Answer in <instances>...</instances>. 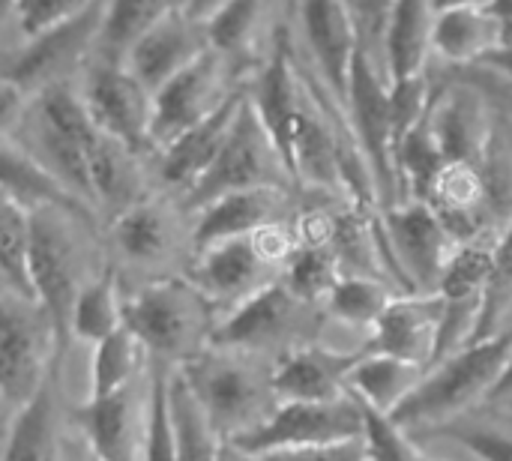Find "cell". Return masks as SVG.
<instances>
[{"label":"cell","instance_id":"cell-1","mask_svg":"<svg viewBox=\"0 0 512 461\" xmlns=\"http://www.w3.org/2000/svg\"><path fill=\"white\" fill-rule=\"evenodd\" d=\"M512 354V327L468 342L423 372L420 384L387 414L405 432H426L489 399Z\"/></svg>","mask_w":512,"mask_h":461},{"label":"cell","instance_id":"cell-2","mask_svg":"<svg viewBox=\"0 0 512 461\" xmlns=\"http://www.w3.org/2000/svg\"><path fill=\"white\" fill-rule=\"evenodd\" d=\"M72 216L54 207L30 210V249L27 276L33 303L48 318L54 336V363L60 369L63 354L72 342V306L84 285L81 249L72 231Z\"/></svg>","mask_w":512,"mask_h":461},{"label":"cell","instance_id":"cell-3","mask_svg":"<svg viewBox=\"0 0 512 461\" xmlns=\"http://www.w3.org/2000/svg\"><path fill=\"white\" fill-rule=\"evenodd\" d=\"M207 300L195 285L165 279L123 300V327L153 360H189L207 336Z\"/></svg>","mask_w":512,"mask_h":461},{"label":"cell","instance_id":"cell-4","mask_svg":"<svg viewBox=\"0 0 512 461\" xmlns=\"http://www.w3.org/2000/svg\"><path fill=\"white\" fill-rule=\"evenodd\" d=\"M180 375L219 441H231L273 411L270 402L276 396L270 381L264 384L261 375L237 357H225L219 351L195 354L183 363Z\"/></svg>","mask_w":512,"mask_h":461},{"label":"cell","instance_id":"cell-5","mask_svg":"<svg viewBox=\"0 0 512 461\" xmlns=\"http://www.w3.org/2000/svg\"><path fill=\"white\" fill-rule=\"evenodd\" d=\"M33 123L36 141L42 147V162L66 189H72L81 201L93 207L90 150L99 138V129L93 126L81 93L72 90L69 81H57L36 90Z\"/></svg>","mask_w":512,"mask_h":461},{"label":"cell","instance_id":"cell-6","mask_svg":"<svg viewBox=\"0 0 512 461\" xmlns=\"http://www.w3.org/2000/svg\"><path fill=\"white\" fill-rule=\"evenodd\" d=\"M456 246L459 240L453 231L423 201H402L381 210L378 252L399 267L408 294H435Z\"/></svg>","mask_w":512,"mask_h":461},{"label":"cell","instance_id":"cell-7","mask_svg":"<svg viewBox=\"0 0 512 461\" xmlns=\"http://www.w3.org/2000/svg\"><path fill=\"white\" fill-rule=\"evenodd\" d=\"M360 435H363L360 402L354 393H345L336 402H282L258 426L234 435L228 444L246 459H255L276 450L339 444Z\"/></svg>","mask_w":512,"mask_h":461},{"label":"cell","instance_id":"cell-8","mask_svg":"<svg viewBox=\"0 0 512 461\" xmlns=\"http://www.w3.org/2000/svg\"><path fill=\"white\" fill-rule=\"evenodd\" d=\"M345 114L354 132V141L360 147V156L372 174L378 207H396L399 201V174L393 165L396 150V123H393V105H390V84L387 78L366 60V54L357 48L351 81H348V99Z\"/></svg>","mask_w":512,"mask_h":461},{"label":"cell","instance_id":"cell-9","mask_svg":"<svg viewBox=\"0 0 512 461\" xmlns=\"http://www.w3.org/2000/svg\"><path fill=\"white\" fill-rule=\"evenodd\" d=\"M288 180L291 177H288L276 147L270 144L264 126L258 123V117L246 99L219 156L186 189V207L201 210L204 204H210L228 192H246V189H264V186L285 189Z\"/></svg>","mask_w":512,"mask_h":461},{"label":"cell","instance_id":"cell-10","mask_svg":"<svg viewBox=\"0 0 512 461\" xmlns=\"http://www.w3.org/2000/svg\"><path fill=\"white\" fill-rule=\"evenodd\" d=\"M57 375L54 336L48 318L33 300L0 297V399L15 411L27 405L48 378Z\"/></svg>","mask_w":512,"mask_h":461},{"label":"cell","instance_id":"cell-11","mask_svg":"<svg viewBox=\"0 0 512 461\" xmlns=\"http://www.w3.org/2000/svg\"><path fill=\"white\" fill-rule=\"evenodd\" d=\"M84 108L93 126L123 144L129 153H144L150 141V114H153V93L126 69V63L96 60L81 87Z\"/></svg>","mask_w":512,"mask_h":461},{"label":"cell","instance_id":"cell-12","mask_svg":"<svg viewBox=\"0 0 512 461\" xmlns=\"http://www.w3.org/2000/svg\"><path fill=\"white\" fill-rule=\"evenodd\" d=\"M309 327L312 303H303L282 279H276L237 303L231 315L213 327L210 342L219 351H267L297 342Z\"/></svg>","mask_w":512,"mask_h":461},{"label":"cell","instance_id":"cell-13","mask_svg":"<svg viewBox=\"0 0 512 461\" xmlns=\"http://www.w3.org/2000/svg\"><path fill=\"white\" fill-rule=\"evenodd\" d=\"M222 63H225L222 54L207 48L153 93V114H150L153 144L165 147L180 132L201 123L207 114L219 108V102L228 96L222 93Z\"/></svg>","mask_w":512,"mask_h":461},{"label":"cell","instance_id":"cell-14","mask_svg":"<svg viewBox=\"0 0 512 461\" xmlns=\"http://www.w3.org/2000/svg\"><path fill=\"white\" fill-rule=\"evenodd\" d=\"M105 3L108 0H93L87 9H81L78 15L30 36L27 48L18 54L9 78L18 81L27 93L30 90H42L48 84L66 81L63 75L99 42V30H102V15H105Z\"/></svg>","mask_w":512,"mask_h":461},{"label":"cell","instance_id":"cell-15","mask_svg":"<svg viewBox=\"0 0 512 461\" xmlns=\"http://www.w3.org/2000/svg\"><path fill=\"white\" fill-rule=\"evenodd\" d=\"M258 123L264 126L270 144L276 147L288 177L294 180V132H297V120L303 111V78L294 69V57H291V42L285 33L276 36V45L267 57V63L261 66L252 93L246 96Z\"/></svg>","mask_w":512,"mask_h":461},{"label":"cell","instance_id":"cell-16","mask_svg":"<svg viewBox=\"0 0 512 461\" xmlns=\"http://www.w3.org/2000/svg\"><path fill=\"white\" fill-rule=\"evenodd\" d=\"M444 315V297L441 294H405L393 297L381 318L372 324V336L366 342V354H384L399 357L408 363H417L429 369L438 324Z\"/></svg>","mask_w":512,"mask_h":461},{"label":"cell","instance_id":"cell-17","mask_svg":"<svg viewBox=\"0 0 512 461\" xmlns=\"http://www.w3.org/2000/svg\"><path fill=\"white\" fill-rule=\"evenodd\" d=\"M300 21L321 84L345 108L351 66L360 48L345 0H300Z\"/></svg>","mask_w":512,"mask_h":461},{"label":"cell","instance_id":"cell-18","mask_svg":"<svg viewBox=\"0 0 512 461\" xmlns=\"http://www.w3.org/2000/svg\"><path fill=\"white\" fill-rule=\"evenodd\" d=\"M207 36L198 21H192L183 9H168L126 54V69L156 93L168 78H174L183 66H189L201 51H207Z\"/></svg>","mask_w":512,"mask_h":461},{"label":"cell","instance_id":"cell-19","mask_svg":"<svg viewBox=\"0 0 512 461\" xmlns=\"http://www.w3.org/2000/svg\"><path fill=\"white\" fill-rule=\"evenodd\" d=\"M276 279L279 270H273L258 255L252 237H234L198 252L192 273V285L204 294L207 303H231V309Z\"/></svg>","mask_w":512,"mask_h":461},{"label":"cell","instance_id":"cell-20","mask_svg":"<svg viewBox=\"0 0 512 461\" xmlns=\"http://www.w3.org/2000/svg\"><path fill=\"white\" fill-rule=\"evenodd\" d=\"M363 351L294 348L270 375V390L279 402H336L348 393V372Z\"/></svg>","mask_w":512,"mask_h":461},{"label":"cell","instance_id":"cell-21","mask_svg":"<svg viewBox=\"0 0 512 461\" xmlns=\"http://www.w3.org/2000/svg\"><path fill=\"white\" fill-rule=\"evenodd\" d=\"M0 189L18 204H24L27 210L54 207L72 216L75 222L84 225L96 222V210L87 201H81L72 189H66L42 159L21 150L9 138H0Z\"/></svg>","mask_w":512,"mask_h":461},{"label":"cell","instance_id":"cell-22","mask_svg":"<svg viewBox=\"0 0 512 461\" xmlns=\"http://www.w3.org/2000/svg\"><path fill=\"white\" fill-rule=\"evenodd\" d=\"M282 207H285V189H273V186L228 192V195L204 204L201 210H195L198 213L195 231H192L195 255L216 243H225L234 237H249L252 231H258L270 222H279Z\"/></svg>","mask_w":512,"mask_h":461},{"label":"cell","instance_id":"cell-23","mask_svg":"<svg viewBox=\"0 0 512 461\" xmlns=\"http://www.w3.org/2000/svg\"><path fill=\"white\" fill-rule=\"evenodd\" d=\"M243 102H246V96L228 93L213 114H207L201 123L180 132L174 141H168L165 153H162V165H159L162 180L171 183V186H186L189 189L213 165V159L219 156V150H222L231 126H234Z\"/></svg>","mask_w":512,"mask_h":461},{"label":"cell","instance_id":"cell-24","mask_svg":"<svg viewBox=\"0 0 512 461\" xmlns=\"http://www.w3.org/2000/svg\"><path fill=\"white\" fill-rule=\"evenodd\" d=\"M72 420L96 461H138L144 435H138L132 387L114 396L81 402L72 411Z\"/></svg>","mask_w":512,"mask_h":461},{"label":"cell","instance_id":"cell-25","mask_svg":"<svg viewBox=\"0 0 512 461\" xmlns=\"http://www.w3.org/2000/svg\"><path fill=\"white\" fill-rule=\"evenodd\" d=\"M429 126L447 156V162H474L486 165L492 126L480 99L465 90H453L426 108Z\"/></svg>","mask_w":512,"mask_h":461},{"label":"cell","instance_id":"cell-26","mask_svg":"<svg viewBox=\"0 0 512 461\" xmlns=\"http://www.w3.org/2000/svg\"><path fill=\"white\" fill-rule=\"evenodd\" d=\"M432 0H393L387 42H384V75L387 84L417 75L426 69L432 54V27H435Z\"/></svg>","mask_w":512,"mask_h":461},{"label":"cell","instance_id":"cell-27","mask_svg":"<svg viewBox=\"0 0 512 461\" xmlns=\"http://www.w3.org/2000/svg\"><path fill=\"white\" fill-rule=\"evenodd\" d=\"M501 45V27L489 6L447 9L435 15L432 51L450 63H477L483 54Z\"/></svg>","mask_w":512,"mask_h":461},{"label":"cell","instance_id":"cell-28","mask_svg":"<svg viewBox=\"0 0 512 461\" xmlns=\"http://www.w3.org/2000/svg\"><path fill=\"white\" fill-rule=\"evenodd\" d=\"M423 366L399 360V357H384V354H360V360L348 372V393H354L360 402L369 408L390 414L423 378Z\"/></svg>","mask_w":512,"mask_h":461},{"label":"cell","instance_id":"cell-29","mask_svg":"<svg viewBox=\"0 0 512 461\" xmlns=\"http://www.w3.org/2000/svg\"><path fill=\"white\" fill-rule=\"evenodd\" d=\"M54 378L15 411L9 426V438L3 447V461H60L57 441V399H54Z\"/></svg>","mask_w":512,"mask_h":461},{"label":"cell","instance_id":"cell-30","mask_svg":"<svg viewBox=\"0 0 512 461\" xmlns=\"http://www.w3.org/2000/svg\"><path fill=\"white\" fill-rule=\"evenodd\" d=\"M111 234L117 249L138 264H153L165 258V252L171 249V219L153 201L138 198L135 204L120 210Z\"/></svg>","mask_w":512,"mask_h":461},{"label":"cell","instance_id":"cell-31","mask_svg":"<svg viewBox=\"0 0 512 461\" xmlns=\"http://www.w3.org/2000/svg\"><path fill=\"white\" fill-rule=\"evenodd\" d=\"M90 189H93V204L99 201L105 207H114L117 213L138 201L135 153H129L123 144H117L102 132L90 150Z\"/></svg>","mask_w":512,"mask_h":461},{"label":"cell","instance_id":"cell-32","mask_svg":"<svg viewBox=\"0 0 512 461\" xmlns=\"http://www.w3.org/2000/svg\"><path fill=\"white\" fill-rule=\"evenodd\" d=\"M171 9L168 0H108L96 51L102 60L123 63L129 48Z\"/></svg>","mask_w":512,"mask_h":461},{"label":"cell","instance_id":"cell-33","mask_svg":"<svg viewBox=\"0 0 512 461\" xmlns=\"http://www.w3.org/2000/svg\"><path fill=\"white\" fill-rule=\"evenodd\" d=\"M123 327V300L117 291V276L108 267L99 279L84 282L72 306V339L102 342Z\"/></svg>","mask_w":512,"mask_h":461},{"label":"cell","instance_id":"cell-34","mask_svg":"<svg viewBox=\"0 0 512 461\" xmlns=\"http://www.w3.org/2000/svg\"><path fill=\"white\" fill-rule=\"evenodd\" d=\"M267 15V0H225L201 27L207 45L225 57H243L255 48L258 30Z\"/></svg>","mask_w":512,"mask_h":461},{"label":"cell","instance_id":"cell-35","mask_svg":"<svg viewBox=\"0 0 512 461\" xmlns=\"http://www.w3.org/2000/svg\"><path fill=\"white\" fill-rule=\"evenodd\" d=\"M138 339L120 327L108 339L93 345V360H90V393L87 399H102L114 396L126 387H132V378L138 372Z\"/></svg>","mask_w":512,"mask_h":461},{"label":"cell","instance_id":"cell-36","mask_svg":"<svg viewBox=\"0 0 512 461\" xmlns=\"http://www.w3.org/2000/svg\"><path fill=\"white\" fill-rule=\"evenodd\" d=\"M27 249H30V210L0 189V276L18 297L33 300L30 276H27Z\"/></svg>","mask_w":512,"mask_h":461},{"label":"cell","instance_id":"cell-37","mask_svg":"<svg viewBox=\"0 0 512 461\" xmlns=\"http://www.w3.org/2000/svg\"><path fill=\"white\" fill-rule=\"evenodd\" d=\"M168 396H171V414H174V429H177V459L174 461H219L222 441L207 426L183 375H171Z\"/></svg>","mask_w":512,"mask_h":461},{"label":"cell","instance_id":"cell-38","mask_svg":"<svg viewBox=\"0 0 512 461\" xmlns=\"http://www.w3.org/2000/svg\"><path fill=\"white\" fill-rule=\"evenodd\" d=\"M285 288L300 297L303 303H324L327 294L333 291V285L342 279V267L333 255L330 246H300L294 249V255L288 258V264L282 267Z\"/></svg>","mask_w":512,"mask_h":461},{"label":"cell","instance_id":"cell-39","mask_svg":"<svg viewBox=\"0 0 512 461\" xmlns=\"http://www.w3.org/2000/svg\"><path fill=\"white\" fill-rule=\"evenodd\" d=\"M168 384H171L168 363L153 360V366H150V396H147V414H144V438H141L144 461L177 459V429H174Z\"/></svg>","mask_w":512,"mask_h":461},{"label":"cell","instance_id":"cell-40","mask_svg":"<svg viewBox=\"0 0 512 461\" xmlns=\"http://www.w3.org/2000/svg\"><path fill=\"white\" fill-rule=\"evenodd\" d=\"M492 258H495V240L474 237L456 246L450 255L438 291L444 300H465V297H483L489 273H492Z\"/></svg>","mask_w":512,"mask_h":461},{"label":"cell","instance_id":"cell-41","mask_svg":"<svg viewBox=\"0 0 512 461\" xmlns=\"http://www.w3.org/2000/svg\"><path fill=\"white\" fill-rule=\"evenodd\" d=\"M393 294L375 276H342L327 294V312L348 327L372 330Z\"/></svg>","mask_w":512,"mask_h":461},{"label":"cell","instance_id":"cell-42","mask_svg":"<svg viewBox=\"0 0 512 461\" xmlns=\"http://www.w3.org/2000/svg\"><path fill=\"white\" fill-rule=\"evenodd\" d=\"M512 300V225L507 234L495 240V258H492V273L483 291V306H480V321L474 330V342L498 333L501 315Z\"/></svg>","mask_w":512,"mask_h":461},{"label":"cell","instance_id":"cell-43","mask_svg":"<svg viewBox=\"0 0 512 461\" xmlns=\"http://www.w3.org/2000/svg\"><path fill=\"white\" fill-rule=\"evenodd\" d=\"M360 402V399H357ZM363 411V447L369 461H429L405 435V429H399L387 414L369 408L366 402H360Z\"/></svg>","mask_w":512,"mask_h":461},{"label":"cell","instance_id":"cell-44","mask_svg":"<svg viewBox=\"0 0 512 461\" xmlns=\"http://www.w3.org/2000/svg\"><path fill=\"white\" fill-rule=\"evenodd\" d=\"M345 6H348V15L354 21V30H357L360 51L384 75V42H387V24H390L393 0H345Z\"/></svg>","mask_w":512,"mask_h":461},{"label":"cell","instance_id":"cell-45","mask_svg":"<svg viewBox=\"0 0 512 461\" xmlns=\"http://www.w3.org/2000/svg\"><path fill=\"white\" fill-rule=\"evenodd\" d=\"M435 438H447L456 441L459 447H465L471 456L480 461H512V435L489 429V426H468V423H441L435 426Z\"/></svg>","mask_w":512,"mask_h":461},{"label":"cell","instance_id":"cell-46","mask_svg":"<svg viewBox=\"0 0 512 461\" xmlns=\"http://www.w3.org/2000/svg\"><path fill=\"white\" fill-rule=\"evenodd\" d=\"M93 0H15L12 3V12L18 18V27L21 33L30 39L72 15H78L81 9H87Z\"/></svg>","mask_w":512,"mask_h":461},{"label":"cell","instance_id":"cell-47","mask_svg":"<svg viewBox=\"0 0 512 461\" xmlns=\"http://www.w3.org/2000/svg\"><path fill=\"white\" fill-rule=\"evenodd\" d=\"M249 461H369L363 438L339 441V444H318V447H297V450H276Z\"/></svg>","mask_w":512,"mask_h":461},{"label":"cell","instance_id":"cell-48","mask_svg":"<svg viewBox=\"0 0 512 461\" xmlns=\"http://www.w3.org/2000/svg\"><path fill=\"white\" fill-rule=\"evenodd\" d=\"M27 99H30V93L18 81H12V78L0 81V138H6L15 126L24 123Z\"/></svg>","mask_w":512,"mask_h":461},{"label":"cell","instance_id":"cell-49","mask_svg":"<svg viewBox=\"0 0 512 461\" xmlns=\"http://www.w3.org/2000/svg\"><path fill=\"white\" fill-rule=\"evenodd\" d=\"M474 66H480V69H489V72H495V75H504V78H510L512 81V45H498L495 51H489V54H483Z\"/></svg>","mask_w":512,"mask_h":461},{"label":"cell","instance_id":"cell-50","mask_svg":"<svg viewBox=\"0 0 512 461\" xmlns=\"http://www.w3.org/2000/svg\"><path fill=\"white\" fill-rule=\"evenodd\" d=\"M489 12L501 27V45H512V0H492Z\"/></svg>","mask_w":512,"mask_h":461},{"label":"cell","instance_id":"cell-51","mask_svg":"<svg viewBox=\"0 0 512 461\" xmlns=\"http://www.w3.org/2000/svg\"><path fill=\"white\" fill-rule=\"evenodd\" d=\"M222 3H225V0H183V6H180V9H183L192 21L204 24V21H207L219 6H222Z\"/></svg>","mask_w":512,"mask_h":461},{"label":"cell","instance_id":"cell-52","mask_svg":"<svg viewBox=\"0 0 512 461\" xmlns=\"http://www.w3.org/2000/svg\"><path fill=\"white\" fill-rule=\"evenodd\" d=\"M507 396H512V354L510 360H507V366H504V372H501V378H498V384L489 393V402H501Z\"/></svg>","mask_w":512,"mask_h":461},{"label":"cell","instance_id":"cell-53","mask_svg":"<svg viewBox=\"0 0 512 461\" xmlns=\"http://www.w3.org/2000/svg\"><path fill=\"white\" fill-rule=\"evenodd\" d=\"M492 0H432L435 12H447V9H471V6H489Z\"/></svg>","mask_w":512,"mask_h":461},{"label":"cell","instance_id":"cell-54","mask_svg":"<svg viewBox=\"0 0 512 461\" xmlns=\"http://www.w3.org/2000/svg\"><path fill=\"white\" fill-rule=\"evenodd\" d=\"M219 461H249L243 453H237L228 441H222V447H219Z\"/></svg>","mask_w":512,"mask_h":461},{"label":"cell","instance_id":"cell-55","mask_svg":"<svg viewBox=\"0 0 512 461\" xmlns=\"http://www.w3.org/2000/svg\"><path fill=\"white\" fill-rule=\"evenodd\" d=\"M12 3H15V0H0V18H6V15L12 12Z\"/></svg>","mask_w":512,"mask_h":461},{"label":"cell","instance_id":"cell-56","mask_svg":"<svg viewBox=\"0 0 512 461\" xmlns=\"http://www.w3.org/2000/svg\"><path fill=\"white\" fill-rule=\"evenodd\" d=\"M168 3H171V9H180L183 6V0H168Z\"/></svg>","mask_w":512,"mask_h":461}]
</instances>
